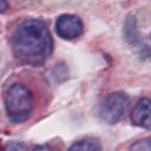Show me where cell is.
Returning <instances> with one entry per match:
<instances>
[{
    "label": "cell",
    "instance_id": "obj_5",
    "mask_svg": "<svg viewBox=\"0 0 151 151\" xmlns=\"http://www.w3.org/2000/svg\"><path fill=\"white\" fill-rule=\"evenodd\" d=\"M131 119L135 126L151 131V99H140L133 109Z\"/></svg>",
    "mask_w": 151,
    "mask_h": 151
},
{
    "label": "cell",
    "instance_id": "obj_6",
    "mask_svg": "<svg viewBox=\"0 0 151 151\" xmlns=\"http://www.w3.org/2000/svg\"><path fill=\"white\" fill-rule=\"evenodd\" d=\"M100 143L97 138H86L73 144L69 150L70 151H98L100 150Z\"/></svg>",
    "mask_w": 151,
    "mask_h": 151
},
{
    "label": "cell",
    "instance_id": "obj_1",
    "mask_svg": "<svg viewBox=\"0 0 151 151\" xmlns=\"http://www.w3.org/2000/svg\"><path fill=\"white\" fill-rule=\"evenodd\" d=\"M14 56L23 64L40 65L52 52V36L47 26L39 19L21 23L11 40Z\"/></svg>",
    "mask_w": 151,
    "mask_h": 151
},
{
    "label": "cell",
    "instance_id": "obj_4",
    "mask_svg": "<svg viewBox=\"0 0 151 151\" xmlns=\"http://www.w3.org/2000/svg\"><path fill=\"white\" fill-rule=\"evenodd\" d=\"M83 26L78 16L62 15L56 22V32L64 40H74L82 34Z\"/></svg>",
    "mask_w": 151,
    "mask_h": 151
},
{
    "label": "cell",
    "instance_id": "obj_9",
    "mask_svg": "<svg viewBox=\"0 0 151 151\" xmlns=\"http://www.w3.org/2000/svg\"><path fill=\"white\" fill-rule=\"evenodd\" d=\"M9 9V4L6 0H0V12H5Z\"/></svg>",
    "mask_w": 151,
    "mask_h": 151
},
{
    "label": "cell",
    "instance_id": "obj_3",
    "mask_svg": "<svg viewBox=\"0 0 151 151\" xmlns=\"http://www.w3.org/2000/svg\"><path fill=\"white\" fill-rule=\"evenodd\" d=\"M129 99L123 92H115L106 97L100 108V115L108 123H117L128 110Z\"/></svg>",
    "mask_w": 151,
    "mask_h": 151
},
{
    "label": "cell",
    "instance_id": "obj_2",
    "mask_svg": "<svg viewBox=\"0 0 151 151\" xmlns=\"http://www.w3.org/2000/svg\"><path fill=\"white\" fill-rule=\"evenodd\" d=\"M34 106L33 94L22 83L11 85L5 94V108L10 120L21 123L28 120Z\"/></svg>",
    "mask_w": 151,
    "mask_h": 151
},
{
    "label": "cell",
    "instance_id": "obj_7",
    "mask_svg": "<svg viewBox=\"0 0 151 151\" xmlns=\"http://www.w3.org/2000/svg\"><path fill=\"white\" fill-rule=\"evenodd\" d=\"M124 35L126 39L128 42L133 44L138 40V33H137V26H135V21L133 17H129L126 22V27H124Z\"/></svg>",
    "mask_w": 151,
    "mask_h": 151
},
{
    "label": "cell",
    "instance_id": "obj_10",
    "mask_svg": "<svg viewBox=\"0 0 151 151\" xmlns=\"http://www.w3.org/2000/svg\"><path fill=\"white\" fill-rule=\"evenodd\" d=\"M0 150H1V147H0Z\"/></svg>",
    "mask_w": 151,
    "mask_h": 151
},
{
    "label": "cell",
    "instance_id": "obj_8",
    "mask_svg": "<svg viewBox=\"0 0 151 151\" xmlns=\"http://www.w3.org/2000/svg\"><path fill=\"white\" fill-rule=\"evenodd\" d=\"M132 151H137V150H144V151H151V139H143L134 143L131 147Z\"/></svg>",
    "mask_w": 151,
    "mask_h": 151
}]
</instances>
